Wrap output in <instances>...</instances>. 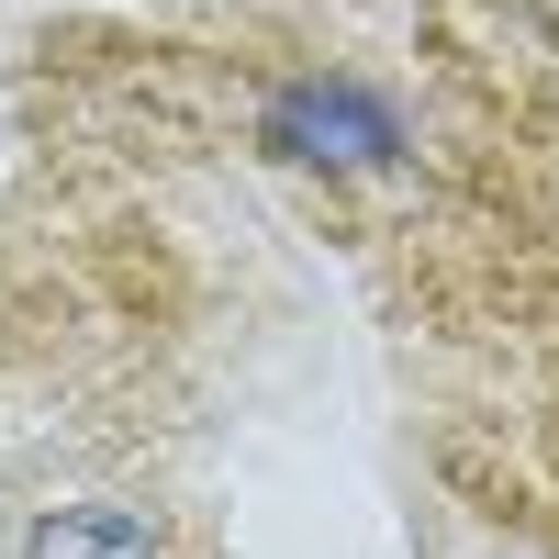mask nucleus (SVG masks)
I'll return each instance as SVG.
<instances>
[{
  "mask_svg": "<svg viewBox=\"0 0 559 559\" xmlns=\"http://www.w3.org/2000/svg\"><path fill=\"white\" fill-rule=\"evenodd\" d=\"M23 559H168V515H146V503H57Z\"/></svg>",
  "mask_w": 559,
  "mask_h": 559,
  "instance_id": "f257e3e1",
  "label": "nucleus"
}]
</instances>
